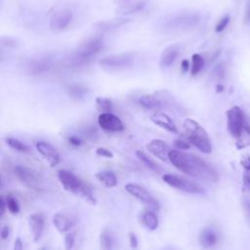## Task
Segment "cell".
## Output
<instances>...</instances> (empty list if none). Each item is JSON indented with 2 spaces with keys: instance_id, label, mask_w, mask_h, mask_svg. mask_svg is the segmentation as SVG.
<instances>
[{
  "instance_id": "1",
  "label": "cell",
  "mask_w": 250,
  "mask_h": 250,
  "mask_svg": "<svg viewBox=\"0 0 250 250\" xmlns=\"http://www.w3.org/2000/svg\"><path fill=\"white\" fill-rule=\"evenodd\" d=\"M169 161L181 172L201 180L217 182L219 179L217 171L201 157L185 152L180 150H171Z\"/></svg>"
},
{
  "instance_id": "2",
  "label": "cell",
  "mask_w": 250,
  "mask_h": 250,
  "mask_svg": "<svg viewBox=\"0 0 250 250\" xmlns=\"http://www.w3.org/2000/svg\"><path fill=\"white\" fill-rule=\"evenodd\" d=\"M184 128L187 139L200 151L203 153H210L212 151V145L206 130L196 120L187 118L184 121Z\"/></svg>"
},
{
  "instance_id": "3",
  "label": "cell",
  "mask_w": 250,
  "mask_h": 250,
  "mask_svg": "<svg viewBox=\"0 0 250 250\" xmlns=\"http://www.w3.org/2000/svg\"><path fill=\"white\" fill-rule=\"evenodd\" d=\"M14 174L18 180L29 189L40 191L43 188V176L39 171L33 168L23 165H16L14 167Z\"/></svg>"
},
{
  "instance_id": "4",
  "label": "cell",
  "mask_w": 250,
  "mask_h": 250,
  "mask_svg": "<svg viewBox=\"0 0 250 250\" xmlns=\"http://www.w3.org/2000/svg\"><path fill=\"white\" fill-rule=\"evenodd\" d=\"M104 42L100 37H91L81 43L75 51L74 62L75 63H85L90 61L93 57L101 52L103 49Z\"/></svg>"
},
{
  "instance_id": "5",
  "label": "cell",
  "mask_w": 250,
  "mask_h": 250,
  "mask_svg": "<svg viewBox=\"0 0 250 250\" xmlns=\"http://www.w3.org/2000/svg\"><path fill=\"white\" fill-rule=\"evenodd\" d=\"M163 181L170 187L192 195H202L204 189L199 183L175 174H164Z\"/></svg>"
},
{
  "instance_id": "6",
  "label": "cell",
  "mask_w": 250,
  "mask_h": 250,
  "mask_svg": "<svg viewBox=\"0 0 250 250\" xmlns=\"http://www.w3.org/2000/svg\"><path fill=\"white\" fill-rule=\"evenodd\" d=\"M227 127L229 133L234 138L238 139L241 135L243 128L246 123L244 120V115L241 109L237 106H234L227 111Z\"/></svg>"
},
{
  "instance_id": "7",
  "label": "cell",
  "mask_w": 250,
  "mask_h": 250,
  "mask_svg": "<svg viewBox=\"0 0 250 250\" xmlns=\"http://www.w3.org/2000/svg\"><path fill=\"white\" fill-rule=\"evenodd\" d=\"M134 63L133 54H117L105 57L99 61V66L107 70H119L127 68Z\"/></svg>"
},
{
  "instance_id": "8",
  "label": "cell",
  "mask_w": 250,
  "mask_h": 250,
  "mask_svg": "<svg viewBox=\"0 0 250 250\" xmlns=\"http://www.w3.org/2000/svg\"><path fill=\"white\" fill-rule=\"evenodd\" d=\"M125 190L131 196L142 201L143 203L147 204L150 209L154 211H158L160 208L159 202L152 197V195L144 187L135 184V183H128L125 186Z\"/></svg>"
},
{
  "instance_id": "9",
  "label": "cell",
  "mask_w": 250,
  "mask_h": 250,
  "mask_svg": "<svg viewBox=\"0 0 250 250\" xmlns=\"http://www.w3.org/2000/svg\"><path fill=\"white\" fill-rule=\"evenodd\" d=\"M58 178L64 189L74 195H79L82 187L85 184V182H83L76 175L67 169H61L58 173Z\"/></svg>"
},
{
  "instance_id": "10",
  "label": "cell",
  "mask_w": 250,
  "mask_h": 250,
  "mask_svg": "<svg viewBox=\"0 0 250 250\" xmlns=\"http://www.w3.org/2000/svg\"><path fill=\"white\" fill-rule=\"evenodd\" d=\"M98 124L107 132H121L124 130L122 120L112 113H102L98 117Z\"/></svg>"
},
{
  "instance_id": "11",
  "label": "cell",
  "mask_w": 250,
  "mask_h": 250,
  "mask_svg": "<svg viewBox=\"0 0 250 250\" xmlns=\"http://www.w3.org/2000/svg\"><path fill=\"white\" fill-rule=\"evenodd\" d=\"M72 13L69 10H61L53 14L50 20V29L54 33L65 31L72 22Z\"/></svg>"
},
{
  "instance_id": "12",
  "label": "cell",
  "mask_w": 250,
  "mask_h": 250,
  "mask_svg": "<svg viewBox=\"0 0 250 250\" xmlns=\"http://www.w3.org/2000/svg\"><path fill=\"white\" fill-rule=\"evenodd\" d=\"M36 150L42 155V157L49 163L51 167H55L60 162V154L57 150L49 143L44 141H38L35 143Z\"/></svg>"
},
{
  "instance_id": "13",
  "label": "cell",
  "mask_w": 250,
  "mask_h": 250,
  "mask_svg": "<svg viewBox=\"0 0 250 250\" xmlns=\"http://www.w3.org/2000/svg\"><path fill=\"white\" fill-rule=\"evenodd\" d=\"M199 17L196 14H181L168 22L167 28L169 30H187L194 27L199 22Z\"/></svg>"
},
{
  "instance_id": "14",
  "label": "cell",
  "mask_w": 250,
  "mask_h": 250,
  "mask_svg": "<svg viewBox=\"0 0 250 250\" xmlns=\"http://www.w3.org/2000/svg\"><path fill=\"white\" fill-rule=\"evenodd\" d=\"M147 150L154 155L156 158L160 159L163 162H167L169 160V150L168 145L162 140L153 139L147 145Z\"/></svg>"
},
{
  "instance_id": "15",
  "label": "cell",
  "mask_w": 250,
  "mask_h": 250,
  "mask_svg": "<svg viewBox=\"0 0 250 250\" xmlns=\"http://www.w3.org/2000/svg\"><path fill=\"white\" fill-rule=\"evenodd\" d=\"M29 225L33 236V240L38 241L45 229V218L42 213H33L29 217Z\"/></svg>"
},
{
  "instance_id": "16",
  "label": "cell",
  "mask_w": 250,
  "mask_h": 250,
  "mask_svg": "<svg viewBox=\"0 0 250 250\" xmlns=\"http://www.w3.org/2000/svg\"><path fill=\"white\" fill-rule=\"evenodd\" d=\"M150 120L156 124L157 126L161 127L162 129L168 131L170 133H178V129L174 123V121L171 119L169 116L163 113H155L150 116Z\"/></svg>"
},
{
  "instance_id": "17",
  "label": "cell",
  "mask_w": 250,
  "mask_h": 250,
  "mask_svg": "<svg viewBox=\"0 0 250 250\" xmlns=\"http://www.w3.org/2000/svg\"><path fill=\"white\" fill-rule=\"evenodd\" d=\"M52 61L48 58H39L33 60L28 65V70L33 75H39L50 70L52 67Z\"/></svg>"
},
{
  "instance_id": "18",
  "label": "cell",
  "mask_w": 250,
  "mask_h": 250,
  "mask_svg": "<svg viewBox=\"0 0 250 250\" xmlns=\"http://www.w3.org/2000/svg\"><path fill=\"white\" fill-rule=\"evenodd\" d=\"M179 47L177 45H171L163 50L159 59V66L161 68H167L176 61L179 55Z\"/></svg>"
},
{
  "instance_id": "19",
  "label": "cell",
  "mask_w": 250,
  "mask_h": 250,
  "mask_svg": "<svg viewBox=\"0 0 250 250\" xmlns=\"http://www.w3.org/2000/svg\"><path fill=\"white\" fill-rule=\"evenodd\" d=\"M53 224L60 233H67L73 228L75 222L71 217L64 213H56L53 216Z\"/></svg>"
},
{
  "instance_id": "20",
  "label": "cell",
  "mask_w": 250,
  "mask_h": 250,
  "mask_svg": "<svg viewBox=\"0 0 250 250\" xmlns=\"http://www.w3.org/2000/svg\"><path fill=\"white\" fill-rule=\"evenodd\" d=\"M218 240L217 233L212 228H205L200 234V243L204 248L212 247Z\"/></svg>"
},
{
  "instance_id": "21",
  "label": "cell",
  "mask_w": 250,
  "mask_h": 250,
  "mask_svg": "<svg viewBox=\"0 0 250 250\" xmlns=\"http://www.w3.org/2000/svg\"><path fill=\"white\" fill-rule=\"evenodd\" d=\"M67 94L73 100L81 101L84 100L89 94V88L84 84L76 83V84H71L67 87Z\"/></svg>"
},
{
  "instance_id": "22",
  "label": "cell",
  "mask_w": 250,
  "mask_h": 250,
  "mask_svg": "<svg viewBox=\"0 0 250 250\" xmlns=\"http://www.w3.org/2000/svg\"><path fill=\"white\" fill-rule=\"evenodd\" d=\"M138 103L142 108L147 110H158L162 108L161 101L155 96L150 95V94L141 96L138 100Z\"/></svg>"
},
{
  "instance_id": "23",
  "label": "cell",
  "mask_w": 250,
  "mask_h": 250,
  "mask_svg": "<svg viewBox=\"0 0 250 250\" xmlns=\"http://www.w3.org/2000/svg\"><path fill=\"white\" fill-rule=\"evenodd\" d=\"M96 178L100 183H102L106 188H115L117 185V175L110 170L100 171L96 174Z\"/></svg>"
},
{
  "instance_id": "24",
  "label": "cell",
  "mask_w": 250,
  "mask_h": 250,
  "mask_svg": "<svg viewBox=\"0 0 250 250\" xmlns=\"http://www.w3.org/2000/svg\"><path fill=\"white\" fill-rule=\"evenodd\" d=\"M136 156L138 157V159L145 164L146 167H148L149 169L156 172V173H160L162 172V168L160 166L150 157L149 156L146 152H144L143 150H137L136 151Z\"/></svg>"
},
{
  "instance_id": "25",
  "label": "cell",
  "mask_w": 250,
  "mask_h": 250,
  "mask_svg": "<svg viewBox=\"0 0 250 250\" xmlns=\"http://www.w3.org/2000/svg\"><path fill=\"white\" fill-rule=\"evenodd\" d=\"M141 220L143 225L150 231H155L158 228V218L153 211H145L142 214Z\"/></svg>"
},
{
  "instance_id": "26",
  "label": "cell",
  "mask_w": 250,
  "mask_h": 250,
  "mask_svg": "<svg viewBox=\"0 0 250 250\" xmlns=\"http://www.w3.org/2000/svg\"><path fill=\"white\" fill-rule=\"evenodd\" d=\"M115 244H116V239H115V236H114L113 233L110 230L105 229L101 233V235H100L101 248L112 249V248L115 247Z\"/></svg>"
},
{
  "instance_id": "27",
  "label": "cell",
  "mask_w": 250,
  "mask_h": 250,
  "mask_svg": "<svg viewBox=\"0 0 250 250\" xmlns=\"http://www.w3.org/2000/svg\"><path fill=\"white\" fill-rule=\"evenodd\" d=\"M205 61L204 58L200 54H194L192 56V67H191V74L197 75L200 73L204 67Z\"/></svg>"
},
{
  "instance_id": "28",
  "label": "cell",
  "mask_w": 250,
  "mask_h": 250,
  "mask_svg": "<svg viewBox=\"0 0 250 250\" xmlns=\"http://www.w3.org/2000/svg\"><path fill=\"white\" fill-rule=\"evenodd\" d=\"M250 145V127L246 124L243 128V131L238 139H236V147L241 150Z\"/></svg>"
},
{
  "instance_id": "29",
  "label": "cell",
  "mask_w": 250,
  "mask_h": 250,
  "mask_svg": "<svg viewBox=\"0 0 250 250\" xmlns=\"http://www.w3.org/2000/svg\"><path fill=\"white\" fill-rule=\"evenodd\" d=\"M80 197H82L83 199H84L87 202H89L90 204H96L97 203V200L94 196V193H93V190L91 188V186H89L87 183L84 184V186L82 187L81 189V192L79 194Z\"/></svg>"
},
{
  "instance_id": "30",
  "label": "cell",
  "mask_w": 250,
  "mask_h": 250,
  "mask_svg": "<svg viewBox=\"0 0 250 250\" xmlns=\"http://www.w3.org/2000/svg\"><path fill=\"white\" fill-rule=\"evenodd\" d=\"M96 107L102 113H111L113 110V102L106 97H97Z\"/></svg>"
},
{
  "instance_id": "31",
  "label": "cell",
  "mask_w": 250,
  "mask_h": 250,
  "mask_svg": "<svg viewBox=\"0 0 250 250\" xmlns=\"http://www.w3.org/2000/svg\"><path fill=\"white\" fill-rule=\"evenodd\" d=\"M6 143H7V145L10 148H12V149H14V150H16L18 151L28 152L30 150L29 147L27 145H25L24 143H22L18 139H15V138H12V137H8V138H6Z\"/></svg>"
},
{
  "instance_id": "32",
  "label": "cell",
  "mask_w": 250,
  "mask_h": 250,
  "mask_svg": "<svg viewBox=\"0 0 250 250\" xmlns=\"http://www.w3.org/2000/svg\"><path fill=\"white\" fill-rule=\"evenodd\" d=\"M6 203H7V209L9 210V212L11 214H18L21 210L20 207V203L18 201V200L16 198H14L13 196H8L6 198Z\"/></svg>"
},
{
  "instance_id": "33",
  "label": "cell",
  "mask_w": 250,
  "mask_h": 250,
  "mask_svg": "<svg viewBox=\"0 0 250 250\" xmlns=\"http://www.w3.org/2000/svg\"><path fill=\"white\" fill-rule=\"evenodd\" d=\"M124 23H125L124 20H114V21H110V22H103V23H100V24H99V27H100V29H102V30L109 31V30L117 29V28L122 26Z\"/></svg>"
},
{
  "instance_id": "34",
  "label": "cell",
  "mask_w": 250,
  "mask_h": 250,
  "mask_svg": "<svg viewBox=\"0 0 250 250\" xmlns=\"http://www.w3.org/2000/svg\"><path fill=\"white\" fill-rule=\"evenodd\" d=\"M242 209H243L245 221H246L248 227L250 228V200L244 199L242 200Z\"/></svg>"
},
{
  "instance_id": "35",
  "label": "cell",
  "mask_w": 250,
  "mask_h": 250,
  "mask_svg": "<svg viewBox=\"0 0 250 250\" xmlns=\"http://www.w3.org/2000/svg\"><path fill=\"white\" fill-rule=\"evenodd\" d=\"M230 20H231V18H230V16H224L223 18H221L220 20H219V22L217 23V25H216V27H215V31H216V33H222L223 31H225V29L228 27V25H229V23H230Z\"/></svg>"
},
{
  "instance_id": "36",
  "label": "cell",
  "mask_w": 250,
  "mask_h": 250,
  "mask_svg": "<svg viewBox=\"0 0 250 250\" xmlns=\"http://www.w3.org/2000/svg\"><path fill=\"white\" fill-rule=\"evenodd\" d=\"M82 133L86 138L91 139V140L96 139L97 135H98V131H97L96 127H94V126H87V127H85L84 129H83Z\"/></svg>"
},
{
  "instance_id": "37",
  "label": "cell",
  "mask_w": 250,
  "mask_h": 250,
  "mask_svg": "<svg viewBox=\"0 0 250 250\" xmlns=\"http://www.w3.org/2000/svg\"><path fill=\"white\" fill-rule=\"evenodd\" d=\"M75 243V235L73 233H67L65 236V245L67 249L73 248Z\"/></svg>"
},
{
  "instance_id": "38",
  "label": "cell",
  "mask_w": 250,
  "mask_h": 250,
  "mask_svg": "<svg viewBox=\"0 0 250 250\" xmlns=\"http://www.w3.org/2000/svg\"><path fill=\"white\" fill-rule=\"evenodd\" d=\"M96 153L98 155L106 157V158H113L114 157V153L111 150H109L108 149H106V148H98L96 150Z\"/></svg>"
},
{
  "instance_id": "39",
  "label": "cell",
  "mask_w": 250,
  "mask_h": 250,
  "mask_svg": "<svg viewBox=\"0 0 250 250\" xmlns=\"http://www.w3.org/2000/svg\"><path fill=\"white\" fill-rule=\"evenodd\" d=\"M174 147L180 150H189L190 149V144L187 143L186 141H183V140H175L174 142Z\"/></svg>"
},
{
  "instance_id": "40",
  "label": "cell",
  "mask_w": 250,
  "mask_h": 250,
  "mask_svg": "<svg viewBox=\"0 0 250 250\" xmlns=\"http://www.w3.org/2000/svg\"><path fill=\"white\" fill-rule=\"evenodd\" d=\"M224 74H225V69H224V67L222 65L216 66L215 68L213 69V75L217 78L224 77Z\"/></svg>"
},
{
  "instance_id": "41",
  "label": "cell",
  "mask_w": 250,
  "mask_h": 250,
  "mask_svg": "<svg viewBox=\"0 0 250 250\" xmlns=\"http://www.w3.org/2000/svg\"><path fill=\"white\" fill-rule=\"evenodd\" d=\"M242 167L246 170V171H250V155H244L243 158L240 161Z\"/></svg>"
},
{
  "instance_id": "42",
  "label": "cell",
  "mask_w": 250,
  "mask_h": 250,
  "mask_svg": "<svg viewBox=\"0 0 250 250\" xmlns=\"http://www.w3.org/2000/svg\"><path fill=\"white\" fill-rule=\"evenodd\" d=\"M67 141H68V143H69L70 145H72L73 147H80L81 144H82L81 140H80L77 136H69V137L67 138Z\"/></svg>"
},
{
  "instance_id": "43",
  "label": "cell",
  "mask_w": 250,
  "mask_h": 250,
  "mask_svg": "<svg viewBox=\"0 0 250 250\" xmlns=\"http://www.w3.org/2000/svg\"><path fill=\"white\" fill-rule=\"evenodd\" d=\"M244 23L246 25H250V0L248 1L246 8H245V13H244Z\"/></svg>"
},
{
  "instance_id": "44",
  "label": "cell",
  "mask_w": 250,
  "mask_h": 250,
  "mask_svg": "<svg viewBox=\"0 0 250 250\" xmlns=\"http://www.w3.org/2000/svg\"><path fill=\"white\" fill-rule=\"evenodd\" d=\"M129 242H130V246L133 248H136L138 246V238L134 233H129Z\"/></svg>"
},
{
  "instance_id": "45",
  "label": "cell",
  "mask_w": 250,
  "mask_h": 250,
  "mask_svg": "<svg viewBox=\"0 0 250 250\" xmlns=\"http://www.w3.org/2000/svg\"><path fill=\"white\" fill-rule=\"evenodd\" d=\"M10 234V228L8 226H3V228L1 229V233H0V236L4 240L7 239L8 236Z\"/></svg>"
},
{
  "instance_id": "46",
  "label": "cell",
  "mask_w": 250,
  "mask_h": 250,
  "mask_svg": "<svg viewBox=\"0 0 250 250\" xmlns=\"http://www.w3.org/2000/svg\"><path fill=\"white\" fill-rule=\"evenodd\" d=\"M0 206H1V209H0V217H3L5 213V209L7 207L6 199H4L3 197H1V200H0Z\"/></svg>"
},
{
  "instance_id": "47",
  "label": "cell",
  "mask_w": 250,
  "mask_h": 250,
  "mask_svg": "<svg viewBox=\"0 0 250 250\" xmlns=\"http://www.w3.org/2000/svg\"><path fill=\"white\" fill-rule=\"evenodd\" d=\"M181 68H182V70L184 72H187L190 69V62H189V60H187V59L182 60V62H181Z\"/></svg>"
},
{
  "instance_id": "48",
  "label": "cell",
  "mask_w": 250,
  "mask_h": 250,
  "mask_svg": "<svg viewBox=\"0 0 250 250\" xmlns=\"http://www.w3.org/2000/svg\"><path fill=\"white\" fill-rule=\"evenodd\" d=\"M243 184H244L245 189L250 192V175H248V174L243 175Z\"/></svg>"
},
{
  "instance_id": "49",
  "label": "cell",
  "mask_w": 250,
  "mask_h": 250,
  "mask_svg": "<svg viewBox=\"0 0 250 250\" xmlns=\"http://www.w3.org/2000/svg\"><path fill=\"white\" fill-rule=\"evenodd\" d=\"M24 248V245H23V241L21 239V237H17L16 240H15V243H14V249L15 250H22Z\"/></svg>"
},
{
  "instance_id": "50",
  "label": "cell",
  "mask_w": 250,
  "mask_h": 250,
  "mask_svg": "<svg viewBox=\"0 0 250 250\" xmlns=\"http://www.w3.org/2000/svg\"><path fill=\"white\" fill-rule=\"evenodd\" d=\"M223 89H224V87H223L222 85H217L216 91H217V92H221V91H223Z\"/></svg>"
}]
</instances>
